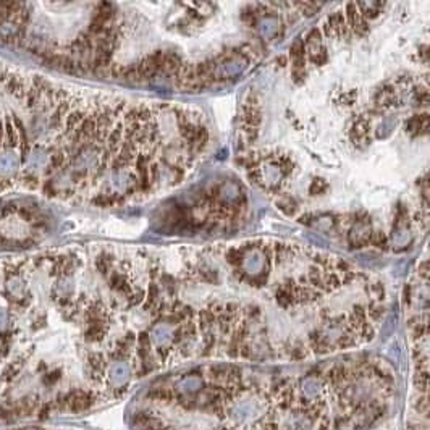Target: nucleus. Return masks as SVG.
<instances>
[{
    "mask_svg": "<svg viewBox=\"0 0 430 430\" xmlns=\"http://www.w3.org/2000/svg\"><path fill=\"white\" fill-rule=\"evenodd\" d=\"M91 396L87 393L83 391H78V393H73L71 396H68V406L71 407V411L79 412V411H84L87 407L91 406Z\"/></svg>",
    "mask_w": 430,
    "mask_h": 430,
    "instance_id": "nucleus-1",
    "label": "nucleus"
},
{
    "mask_svg": "<svg viewBox=\"0 0 430 430\" xmlns=\"http://www.w3.org/2000/svg\"><path fill=\"white\" fill-rule=\"evenodd\" d=\"M260 33L264 36H273L276 33V21L273 18H264L260 21Z\"/></svg>",
    "mask_w": 430,
    "mask_h": 430,
    "instance_id": "nucleus-2",
    "label": "nucleus"
},
{
    "mask_svg": "<svg viewBox=\"0 0 430 430\" xmlns=\"http://www.w3.org/2000/svg\"><path fill=\"white\" fill-rule=\"evenodd\" d=\"M369 243H372L374 246H385L387 244V236H385L382 231H372L370 233Z\"/></svg>",
    "mask_w": 430,
    "mask_h": 430,
    "instance_id": "nucleus-3",
    "label": "nucleus"
}]
</instances>
